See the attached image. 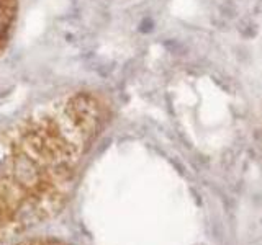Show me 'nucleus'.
Here are the masks:
<instances>
[{"instance_id":"f257e3e1","label":"nucleus","mask_w":262,"mask_h":245,"mask_svg":"<svg viewBox=\"0 0 262 245\" xmlns=\"http://www.w3.org/2000/svg\"><path fill=\"white\" fill-rule=\"evenodd\" d=\"M18 5L20 0H0V53L10 39Z\"/></svg>"}]
</instances>
